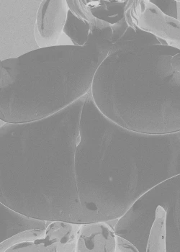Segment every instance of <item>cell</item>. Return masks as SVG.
Returning a JSON list of instances; mask_svg holds the SVG:
<instances>
[{
    "instance_id": "obj_8",
    "label": "cell",
    "mask_w": 180,
    "mask_h": 252,
    "mask_svg": "<svg viewBox=\"0 0 180 252\" xmlns=\"http://www.w3.org/2000/svg\"><path fill=\"white\" fill-rule=\"evenodd\" d=\"M125 18L128 26L150 32L162 45L180 49V20L164 15L150 1H132Z\"/></svg>"
},
{
    "instance_id": "obj_1",
    "label": "cell",
    "mask_w": 180,
    "mask_h": 252,
    "mask_svg": "<svg viewBox=\"0 0 180 252\" xmlns=\"http://www.w3.org/2000/svg\"><path fill=\"white\" fill-rule=\"evenodd\" d=\"M153 187L115 159L95 110L85 102L60 127L45 161L4 188L0 203L41 220L108 221Z\"/></svg>"
},
{
    "instance_id": "obj_12",
    "label": "cell",
    "mask_w": 180,
    "mask_h": 252,
    "mask_svg": "<svg viewBox=\"0 0 180 252\" xmlns=\"http://www.w3.org/2000/svg\"><path fill=\"white\" fill-rule=\"evenodd\" d=\"M160 44L159 39L150 32H145L135 26H128L123 35L112 46L109 52L122 48Z\"/></svg>"
},
{
    "instance_id": "obj_13",
    "label": "cell",
    "mask_w": 180,
    "mask_h": 252,
    "mask_svg": "<svg viewBox=\"0 0 180 252\" xmlns=\"http://www.w3.org/2000/svg\"><path fill=\"white\" fill-rule=\"evenodd\" d=\"M152 4H154L162 13L167 16L174 18V19L179 20L178 18V4L180 3V1H150Z\"/></svg>"
},
{
    "instance_id": "obj_5",
    "label": "cell",
    "mask_w": 180,
    "mask_h": 252,
    "mask_svg": "<svg viewBox=\"0 0 180 252\" xmlns=\"http://www.w3.org/2000/svg\"><path fill=\"white\" fill-rule=\"evenodd\" d=\"M63 32L74 46H112L128 29L127 10L132 1H66Z\"/></svg>"
},
{
    "instance_id": "obj_7",
    "label": "cell",
    "mask_w": 180,
    "mask_h": 252,
    "mask_svg": "<svg viewBox=\"0 0 180 252\" xmlns=\"http://www.w3.org/2000/svg\"><path fill=\"white\" fill-rule=\"evenodd\" d=\"M80 224L53 220L0 243V252H76Z\"/></svg>"
},
{
    "instance_id": "obj_11",
    "label": "cell",
    "mask_w": 180,
    "mask_h": 252,
    "mask_svg": "<svg viewBox=\"0 0 180 252\" xmlns=\"http://www.w3.org/2000/svg\"><path fill=\"white\" fill-rule=\"evenodd\" d=\"M0 243L28 230L46 228L50 222V220H41L20 214L1 203H0Z\"/></svg>"
},
{
    "instance_id": "obj_14",
    "label": "cell",
    "mask_w": 180,
    "mask_h": 252,
    "mask_svg": "<svg viewBox=\"0 0 180 252\" xmlns=\"http://www.w3.org/2000/svg\"><path fill=\"white\" fill-rule=\"evenodd\" d=\"M116 252H139V251L129 241L116 235Z\"/></svg>"
},
{
    "instance_id": "obj_6",
    "label": "cell",
    "mask_w": 180,
    "mask_h": 252,
    "mask_svg": "<svg viewBox=\"0 0 180 252\" xmlns=\"http://www.w3.org/2000/svg\"><path fill=\"white\" fill-rule=\"evenodd\" d=\"M42 0H0L1 62L40 49L35 22Z\"/></svg>"
},
{
    "instance_id": "obj_3",
    "label": "cell",
    "mask_w": 180,
    "mask_h": 252,
    "mask_svg": "<svg viewBox=\"0 0 180 252\" xmlns=\"http://www.w3.org/2000/svg\"><path fill=\"white\" fill-rule=\"evenodd\" d=\"M111 48L60 45L1 62L0 118L31 122L66 108L89 93Z\"/></svg>"
},
{
    "instance_id": "obj_2",
    "label": "cell",
    "mask_w": 180,
    "mask_h": 252,
    "mask_svg": "<svg viewBox=\"0 0 180 252\" xmlns=\"http://www.w3.org/2000/svg\"><path fill=\"white\" fill-rule=\"evenodd\" d=\"M91 93L101 113L121 127L147 134L180 131V49L160 44L111 51Z\"/></svg>"
},
{
    "instance_id": "obj_4",
    "label": "cell",
    "mask_w": 180,
    "mask_h": 252,
    "mask_svg": "<svg viewBox=\"0 0 180 252\" xmlns=\"http://www.w3.org/2000/svg\"><path fill=\"white\" fill-rule=\"evenodd\" d=\"M180 175L144 192L118 220L117 236L139 252H180Z\"/></svg>"
},
{
    "instance_id": "obj_10",
    "label": "cell",
    "mask_w": 180,
    "mask_h": 252,
    "mask_svg": "<svg viewBox=\"0 0 180 252\" xmlns=\"http://www.w3.org/2000/svg\"><path fill=\"white\" fill-rule=\"evenodd\" d=\"M116 236L108 221L80 224L76 252H116Z\"/></svg>"
},
{
    "instance_id": "obj_9",
    "label": "cell",
    "mask_w": 180,
    "mask_h": 252,
    "mask_svg": "<svg viewBox=\"0 0 180 252\" xmlns=\"http://www.w3.org/2000/svg\"><path fill=\"white\" fill-rule=\"evenodd\" d=\"M67 1L65 0H43L38 8L35 22V37L41 48L58 46L67 19Z\"/></svg>"
}]
</instances>
